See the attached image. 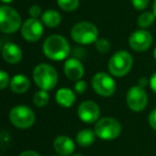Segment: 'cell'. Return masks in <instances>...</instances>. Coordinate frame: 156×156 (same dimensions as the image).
I'll return each mask as SVG.
<instances>
[{"label":"cell","instance_id":"cell-13","mask_svg":"<svg viewBox=\"0 0 156 156\" xmlns=\"http://www.w3.org/2000/svg\"><path fill=\"white\" fill-rule=\"evenodd\" d=\"M64 74L69 79L73 81H78L83 78L85 74V67L83 63L76 58H69L65 61L63 66Z\"/></svg>","mask_w":156,"mask_h":156},{"label":"cell","instance_id":"cell-30","mask_svg":"<svg viewBox=\"0 0 156 156\" xmlns=\"http://www.w3.org/2000/svg\"><path fill=\"white\" fill-rule=\"evenodd\" d=\"M10 141V136L7 134L5 130H3L2 134H1V145H2V149L5 147V143H8Z\"/></svg>","mask_w":156,"mask_h":156},{"label":"cell","instance_id":"cell-24","mask_svg":"<svg viewBox=\"0 0 156 156\" xmlns=\"http://www.w3.org/2000/svg\"><path fill=\"white\" fill-rule=\"evenodd\" d=\"M10 83H11V80H10L9 74L5 71H0V88H1V90H5Z\"/></svg>","mask_w":156,"mask_h":156},{"label":"cell","instance_id":"cell-14","mask_svg":"<svg viewBox=\"0 0 156 156\" xmlns=\"http://www.w3.org/2000/svg\"><path fill=\"white\" fill-rule=\"evenodd\" d=\"M1 52H2V57L5 61L10 64H17L23 59V51L20 47L17 44L11 43V42L5 43L2 46Z\"/></svg>","mask_w":156,"mask_h":156},{"label":"cell","instance_id":"cell-36","mask_svg":"<svg viewBox=\"0 0 156 156\" xmlns=\"http://www.w3.org/2000/svg\"><path fill=\"white\" fill-rule=\"evenodd\" d=\"M154 58H155V60H156V47H155V49H154Z\"/></svg>","mask_w":156,"mask_h":156},{"label":"cell","instance_id":"cell-27","mask_svg":"<svg viewBox=\"0 0 156 156\" xmlns=\"http://www.w3.org/2000/svg\"><path fill=\"white\" fill-rule=\"evenodd\" d=\"M29 14H30L31 17L37 18L39 16L42 15V9H41V7H40V5H31V8L29 9Z\"/></svg>","mask_w":156,"mask_h":156},{"label":"cell","instance_id":"cell-1","mask_svg":"<svg viewBox=\"0 0 156 156\" xmlns=\"http://www.w3.org/2000/svg\"><path fill=\"white\" fill-rule=\"evenodd\" d=\"M43 51L48 59L54 61L64 60L69 54V44L62 35H50L44 41Z\"/></svg>","mask_w":156,"mask_h":156},{"label":"cell","instance_id":"cell-29","mask_svg":"<svg viewBox=\"0 0 156 156\" xmlns=\"http://www.w3.org/2000/svg\"><path fill=\"white\" fill-rule=\"evenodd\" d=\"M150 87H151L152 91L156 93V72L152 74L151 78H150Z\"/></svg>","mask_w":156,"mask_h":156},{"label":"cell","instance_id":"cell-10","mask_svg":"<svg viewBox=\"0 0 156 156\" xmlns=\"http://www.w3.org/2000/svg\"><path fill=\"white\" fill-rule=\"evenodd\" d=\"M22 35L28 42H37L42 37L44 32L43 23L37 18H29L22 25Z\"/></svg>","mask_w":156,"mask_h":156},{"label":"cell","instance_id":"cell-20","mask_svg":"<svg viewBox=\"0 0 156 156\" xmlns=\"http://www.w3.org/2000/svg\"><path fill=\"white\" fill-rule=\"evenodd\" d=\"M155 17L156 16L154 15L153 12H143V13L138 17V20H137V24H138V26L142 29L149 28V27L154 23Z\"/></svg>","mask_w":156,"mask_h":156},{"label":"cell","instance_id":"cell-8","mask_svg":"<svg viewBox=\"0 0 156 156\" xmlns=\"http://www.w3.org/2000/svg\"><path fill=\"white\" fill-rule=\"evenodd\" d=\"M91 85L94 91L98 95L104 96V98L111 96L115 92V89H117L115 79L109 74L104 73V72L96 73L92 77Z\"/></svg>","mask_w":156,"mask_h":156},{"label":"cell","instance_id":"cell-16","mask_svg":"<svg viewBox=\"0 0 156 156\" xmlns=\"http://www.w3.org/2000/svg\"><path fill=\"white\" fill-rule=\"evenodd\" d=\"M76 95L69 88H61L56 93V102L64 108H69L74 105Z\"/></svg>","mask_w":156,"mask_h":156},{"label":"cell","instance_id":"cell-33","mask_svg":"<svg viewBox=\"0 0 156 156\" xmlns=\"http://www.w3.org/2000/svg\"><path fill=\"white\" fill-rule=\"evenodd\" d=\"M153 13L156 16V0H154V3H153Z\"/></svg>","mask_w":156,"mask_h":156},{"label":"cell","instance_id":"cell-5","mask_svg":"<svg viewBox=\"0 0 156 156\" xmlns=\"http://www.w3.org/2000/svg\"><path fill=\"white\" fill-rule=\"evenodd\" d=\"M121 124L115 118L106 117L100 119L95 123L94 132L100 139L110 141L117 139L121 134Z\"/></svg>","mask_w":156,"mask_h":156},{"label":"cell","instance_id":"cell-35","mask_svg":"<svg viewBox=\"0 0 156 156\" xmlns=\"http://www.w3.org/2000/svg\"><path fill=\"white\" fill-rule=\"evenodd\" d=\"M72 156H83V154H80V153H76V154H73Z\"/></svg>","mask_w":156,"mask_h":156},{"label":"cell","instance_id":"cell-11","mask_svg":"<svg viewBox=\"0 0 156 156\" xmlns=\"http://www.w3.org/2000/svg\"><path fill=\"white\" fill-rule=\"evenodd\" d=\"M152 43H153L152 34L144 29L134 31L128 39V44H129L130 48L138 52H142L149 49Z\"/></svg>","mask_w":156,"mask_h":156},{"label":"cell","instance_id":"cell-15","mask_svg":"<svg viewBox=\"0 0 156 156\" xmlns=\"http://www.w3.org/2000/svg\"><path fill=\"white\" fill-rule=\"evenodd\" d=\"M54 149L60 156H69L75 151V142L69 137L58 136L54 141Z\"/></svg>","mask_w":156,"mask_h":156},{"label":"cell","instance_id":"cell-28","mask_svg":"<svg viewBox=\"0 0 156 156\" xmlns=\"http://www.w3.org/2000/svg\"><path fill=\"white\" fill-rule=\"evenodd\" d=\"M149 124L154 130H156V109H153V110L150 112V115H149Z\"/></svg>","mask_w":156,"mask_h":156},{"label":"cell","instance_id":"cell-2","mask_svg":"<svg viewBox=\"0 0 156 156\" xmlns=\"http://www.w3.org/2000/svg\"><path fill=\"white\" fill-rule=\"evenodd\" d=\"M32 77L35 85L45 91L52 90L58 83V73L56 69L47 63L37 65L33 69Z\"/></svg>","mask_w":156,"mask_h":156},{"label":"cell","instance_id":"cell-31","mask_svg":"<svg viewBox=\"0 0 156 156\" xmlns=\"http://www.w3.org/2000/svg\"><path fill=\"white\" fill-rule=\"evenodd\" d=\"M147 77H140V78H139L138 85H137V86H139V87H141V88H143V89H144V88L147 87Z\"/></svg>","mask_w":156,"mask_h":156},{"label":"cell","instance_id":"cell-4","mask_svg":"<svg viewBox=\"0 0 156 156\" xmlns=\"http://www.w3.org/2000/svg\"><path fill=\"white\" fill-rule=\"evenodd\" d=\"M133 57L126 50H119L111 56L108 62V69L115 77H123L133 66Z\"/></svg>","mask_w":156,"mask_h":156},{"label":"cell","instance_id":"cell-17","mask_svg":"<svg viewBox=\"0 0 156 156\" xmlns=\"http://www.w3.org/2000/svg\"><path fill=\"white\" fill-rule=\"evenodd\" d=\"M10 88H11V90L14 93H17V94L25 93L30 88V80H29V78L27 76L18 74V75H15L11 79Z\"/></svg>","mask_w":156,"mask_h":156},{"label":"cell","instance_id":"cell-19","mask_svg":"<svg viewBox=\"0 0 156 156\" xmlns=\"http://www.w3.org/2000/svg\"><path fill=\"white\" fill-rule=\"evenodd\" d=\"M95 132L89 128L86 129H81L80 132H78V134L76 135V142L80 147H89L95 140Z\"/></svg>","mask_w":156,"mask_h":156},{"label":"cell","instance_id":"cell-25","mask_svg":"<svg viewBox=\"0 0 156 156\" xmlns=\"http://www.w3.org/2000/svg\"><path fill=\"white\" fill-rule=\"evenodd\" d=\"M150 0H132L133 7L138 11H142L149 5Z\"/></svg>","mask_w":156,"mask_h":156},{"label":"cell","instance_id":"cell-26","mask_svg":"<svg viewBox=\"0 0 156 156\" xmlns=\"http://www.w3.org/2000/svg\"><path fill=\"white\" fill-rule=\"evenodd\" d=\"M74 90H75V92H77L78 94L85 93L86 90H87V83L83 80L75 81V83H74Z\"/></svg>","mask_w":156,"mask_h":156},{"label":"cell","instance_id":"cell-6","mask_svg":"<svg viewBox=\"0 0 156 156\" xmlns=\"http://www.w3.org/2000/svg\"><path fill=\"white\" fill-rule=\"evenodd\" d=\"M10 121L12 125L20 129H26L34 124L35 115L31 108L25 105H17L10 111Z\"/></svg>","mask_w":156,"mask_h":156},{"label":"cell","instance_id":"cell-3","mask_svg":"<svg viewBox=\"0 0 156 156\" xmlns=\"http://www.w3.org/2000/svg\"><path fill=\"white\" fill-rule=\"evenodd\" d=\"M71 37L76 43L89 45L98 39V27L90 22H80L74 25L71 31Z\"/></svg>","mask_w":156,"mask_h":156},{"label":"cell","instance_id":"cell-9","mask_svg":"<svg viewBox=\"0 0 156 156\" xmlns=\"http://www.w3.org/2000/svg\"><path fill=\"white\" fill-rule=\"evenodd\" d=\"M126 103L133 111H142L147 105V94L145 90L139 86L132 87L126 93Z\"/></svg>","mask_w":156,"mask_h":156},{"label":"cell","instance_id":"cell-18","mask_svg":"<svg viewBox=\"0 0 156 156\" xmlns=\"http://www.w3.org/2000/svg\"><path fill=\"white\" fill-rule=\"evenodd\" d=\"M41 20L48 28H56L61 23V15L56 10H47L42 14Z\"/></svg>","mask_w":156,"mask_h":156},{"label":"cell","instance_id":"cell-12","mask_svg":"<svg viewBox=\"0 0 156 156\" xmlns=\"http://www.w3.org/2000/svg\"><path fill=\"white\" fill-rule=\"evenodd\" d=\"M77 115L83 122L91 124L98 121L101 109L96 103L92 102V101H85L78 106Z\"/></svg>","mask_w":156,"mask_h":156},{"label":"cell","instance_id":"cell-23","mask_svg":"<svg viewBox=\"0 0 156 156\" xmlns=\"http://www.w3.org/2000/svg\"><path fill=\"white\" fill-rule=\"evenodd\" d=\"M110 43H109L108 40L104 39V37H101V39H98L95 42V48L98 49V52L101 54H107V52L110 50Z\"/></svg>","mask_w":156,"mask_h":156},{"label":"cell","instance_id":"cell-34","mask_svg":"<svg viewBox=\"0 0 156 156\" xmlns=\"http://www.w3.org/2000/svg\"><path fill=\"white\" fill-rule=\"evenodd\" d=\"M1 1H2L3 3H10V2H12L13 0H1Z\"/></svg>","mask_w":156,"mask_h":156},{"label":"cell","instance_id":"cell-32","mask_svg":"<svg viewBox=\"0 0 156 156\" xmlns=\"http://www.w3.org/2000/svg\"><path fill=\"white\" fill-rule=\"evenodd\" d=\"M20 156H41L37 152L34 151H25L20 154Z\"/></svg>","mask_w":156,"mask_h":156},{"label":"cell","instance_id":"cell-7","mask_svg":"<svg viewBox=\"0 0 156 156\" xmlns=\"http://www.w3.org/2000/svg\"><path fill=\"white\" fill-rule=\"evenodd\" d=\"M22 26V18L17 11L11 7L0 8V30L3 33H14Z\"/></svg>","mask_w":156,"mask_h":156},{"label":"cell","instance_id":"cell-22","mask_svg":"<svg viewBox=\"0 0 156 156\" xmlns=\"http://www.w3.org/2000/svg\"><path fill=\"white\" fill-rule=\"evenodd\" d=\"M57 3L63 11L72 12L79 7V0H57Z\"/></svg>","mask_w":156,"mask_h":156},{"label":"cell","instance_id":"cell-21","mask_svg":"<svg viewBox=\"0 0 156 156\" xmlns=\"http://www.w3.org/2000/svg\"><path fill=\"white\" fill-rule=\"evenodd\" d=\"M33 104L37 107L41 108V107H45L46 105L49 102V95H48L47 91L45 90H40L37 93L33 95V100H32Z\"/></svg>","mask_w":156,"mask_h":156}]
</instances>
